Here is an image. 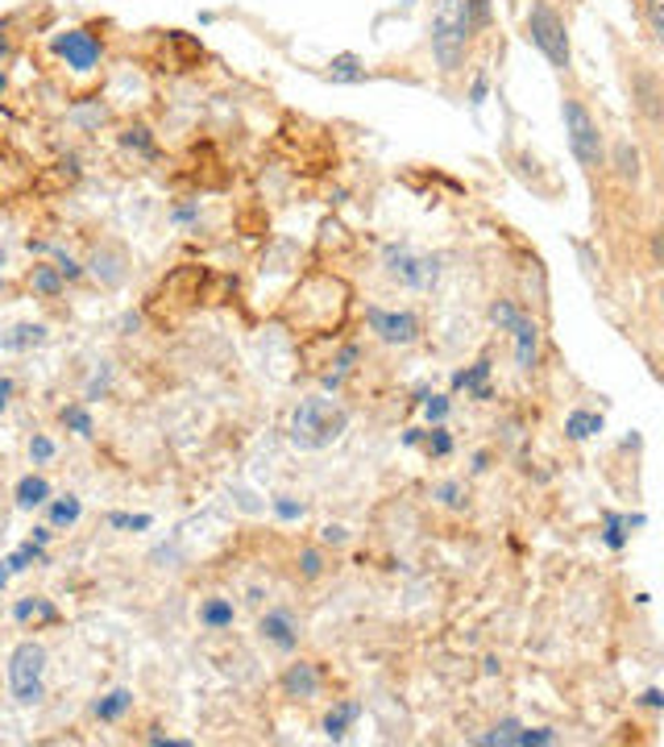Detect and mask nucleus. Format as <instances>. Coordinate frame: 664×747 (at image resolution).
Segmentation results:
<instances>
[{
  "label": "nucleus",
  "mask_w": 664,
  "mask_h": 747,
  "mask_svg": "<svg viewBox=\"0 0 664 747\" xmlns=\"http://www.w3.org/2000/svg\"><path fill=\"white\" fill-rule=\"evenodd\" d=\"M477 29L470 21L465 0H436L432 25H428V46H432V59L440 67V75H456L470 55H474Z\"/></svg>",
  "instance_id": "obj_1"
},
{
  "label": "nucleus",
  "mask_w": 664,
  "mask_h": 747,
  "mask_svg": "<svg viewBox=\"0 0 664 747\" xmlns=\"http://www.w3.org/2000/svg\"><path fill=\"white\" fill-rule=\"evenodd\" d=\"M349 428V412L329 399V394H308V399H299V407L290 412V444L295 449H304V453H320V449H329L336 444L341 436Z\"/></svg>",
  "instance_id": "obj_2"
},
{
  "label": "nucleus",
  "mask_w": 664,
  "mask_h": 747,
  "mask_svg": "<svg viewBox=\"0 0 664 747\" xmlns=\"http://www.w3.org/2000/svg\"><path fill=\"white\" fill-rule=\"evenodd\" d=\"M523 38L527 46H536L540 55L548 59L553 71L569 75L573 71V46H569V25L557 13L553 0H532V9L523 13Z\"/></svg>",
  "instance_id": "obj_3"
},
{
  "label": "nucleus",
  "mask_w": 664,
  "mask_h": 747,
  "mask_svg": "<svg viewBox=\"0 0 664 747\" xmlns=\"http://www.w3.org/2000/svg\"><path fill=\"white\" fill-rule=\"evenodd\" d=\"M560 121H565V133H569V150L581 163L585 175H598L606 170V133H602L598 117L578 100V96H565L560 100Z\"/></svg>",
  "instance_id": "obj_4"
},
{
  "label": "nucleus",
  "mask_w": 664,
  "mask_h": 747,
  "mask_svg": "<svg viewBox=\"0 0 664 747\" xmlns=\"http://www.w3.org/2000/svg\"><path fill=\"white\" fill-rule=\"evenodd\" d=\"M46 648L38 640H21L9 652V693L17 706H38L46 698Z\"/></svg>",
  "instance_id": "obj_5"
},
{
  "label": "nucleus",
  "mask_w": 664,
  "mask_h": 747,
  "mask_svg": "<svg viewBox=\"0 0 664 747\" xmlns=\"http://www.w3.org/2000/svg\"><path fill=\"white\" fill-rule=\"evenodd\" d=\"M382 270L391 274L399 287L407 290H432L436 278H440V262L436 258H424L407 246H387L382 249Z\"/></svg>",
  "instance_id": "obj_6"
},
{
  "label": "nucleus",
  "mask_w": 664,
  "mask_h": 747,
  "mask_svg": "<svg viewBox=\"0 0 664 747\" xmlns=\"http://www.w3.org/2000/svg\"><path fill=\"white\" fill-rule=\"evenodd\" d=\"M50 50L59 55L75 75H87V71H96L104 59V42L92 34V29H83V25H75V29H62V34H55L50 38Z\"/></svg>",
  "instance_id": "obj_7"
},
{
  "label": "nucleus",
  "mask_w": 664,
  "mask_h": 747,
  "mask_svg": "<svg viewBox=\"0 0 664 747\" xmlns=\"http://www.w3.org/2000/svg\"><path fill=\"white\" fill-rule=\"evenodd\" d=\"M627 92H631V104L643 121L652 129H661V112H664V92H661V75L648 67V62H627Z\"/></svg>",
  "instance_id": "obj_8"
},
{
  "label": "nucleus",
  "mask_w": 664,
  "mask_h": 747,
  "mask_svg": "<svg viewBox=\"0 0 664 747\" xmlns=\"http://www.w3.org/2000/svg\"><path fill=\"white\" fill-rule=\"evenodd\" d=\"M366 320H370V332L382 341V345H399V349H407L419 341V316L415 311H387V308H370L366 311Z\"/></svg>",
  "instance_id": "obj_9"
},
{
  "label": "nucleus",
  "mask_w": 664,
  "mask_h": 747,
  "mask_svg": "<svg viewBox=\"0 0 664 747\" xmlns=\"http://www.w3.org/2000/svg\"><path fill=\"white\" fill-rule=\"evenodd\" d=\"M258 640L274 648V652H295L304 640V622L290 606H270L266 615L258 619Z\"/></svg>",
  "instance_id": "obj_10"
},
{
  "label": "nucleus",
  "mask_w": 664,
  "mask_h": 747,
  "mask_svg": "<svg viewBox=\"0 0 664 747\" xmlns=\"http://www.w3.org/2000/svg\"><path fill=\"white\" fill-rule=\"evenodd\" d=\"M278 685H283V693H287L290 702H311V698H320V689H324V673H320V664L316 661H290L287 668H283V677H278Z\"/></svg>",
  "instance_id": "obj_11"
},
{
  "label": "nucleus",
  "mask_w": 664,
  "mask_h": 747,
  "mask_svg": "<svg viewBox=\"0 0 664 747\" xmlns=\"http://www.w3.org/2000/svg\"><path fill=\"white\" fill-rule=\"evenodd\" d=\"M511 341H515V370L532 374L540 361V324L532 316L519 311V320L511 324Z\"/></svg>",
  "instance_id": "obj_12"
},
{
  "label": "nucleus",
  "mask_w": 664,
  "mask_h": 747,
  "mask_svg": "<svg viewBox=\"0 0 664 747\" xmlns=\"http://www.w3.org/2000/svg\"><path fill=\"white\" fill-rule=\"evenodd\" d=\"M606 166L615 170V179L627 187H640L643 179V154L640 145L631 142V138H619V142L610 145V154H606Z\"/></svg>",
  "instance_id": "obj_13"
},
{
  "label": "nucleus",
  "mask_w": 664,
  "mask_h": 747,
  "mask_svg": "<svg viewBox=\"0 0 664 747\" xmlns=\"http://www.w3.org/2000/svg\"><path fill=\"white\" fill-rule=\"evenodd\" d=\"M490 357H477L470 370H456L453 374V391H465V394H474L477 403H490L495 399V391H490Z\"/></svg>",
  "instance_id": "obj_14"
},
{
  "label": "nucleus",
  "mask_w": 664,
  "mask_h": 747,
  "mask_svg": "<svg viewBox=\"0 0 664 747\" xmlns=\"http://www.w3.org/2000/svg\"><path fill=\"white\" fill-rule=\"evenodd\" d=\"M357 719H361V702H357V698H341V702H332V710L324 714V723L320 726H324V735H329L332 744H341Z\"/></svg>",
  "instance_id": "obj_15"
},
{
  "label": "nucleus",
  "mask_w": 664,
  "mask_h": 747,
  "mask_svg": "<svg viewBox=\"0 0 664 747\" xmlns=\"http://www.w3.org/2000/svg\"><path fill=\"white\" fill-rule=\"evenodd\" d=\"M129 710H133V689H129V685H117V689H108L104 698L92 702V719H100V723H121Z\"/></svg>",
  "instance_id": "obj_16"
},
{
  "label": "nucleus",
  "mask_w": 664,
  "mask_h": 747,
  "mask_svg": "<svg viewBox=\"0 0 664 747\" xmlns=\"http://www.w3.org/2000/svg\"><path fill=\"white\" fill-rule=\"evenodd\" d=\"M643 523H648L643 515H615V511H606L602 515V544L610 553H622L627 540H631V527H643Z\"/></svg>",
  "instance_id": "obj_17"
},
{
  "label": "nucleus",
  "mask_w": 664,
  "mask_h": 747,
  "mask_svg": "<svg viewBox=\"0 0 664 747\" xmlns=\"http://www.w3.org/2000/svg\"><path fill=\"white\" fill-rule=\"evenodd\" d=\"M237 622V606L225 594H212V598L200 602V627L204 631H228Z\"/></svg>",
  "instance_id": "obj_18"
},
{
  "label": "nucleus",
  "mask_w": 664,
  "mask_h": 747,
  "mask_svg": "<svg viewBox=\"0 0 664 747\" xmlns=\"http://www.w3.org/2000/svg\"><path fill=\"white\" fill-rule=\"evenodd\" d=\"M83 515V498L80 495H62L55 498L50 495V502H46V523L55 527V532H67V527H75Z\"/></svg>",
  "instance_id": "obj_19"
},
{
  "label": "nucleus",
  "mask_w": 664,
  "mask_h": 747,
  "mask_svg": "<svg viewBox=\"0 0 664 747\" xmlns=\"http://www.w3.org/2000/svg\"><path fill=\"white\" fill-rule=\"evenodd\" d=\"M13 502H17L21 511H38V507L50 502V482L42 474H25L17 486H13Z\"/></svg>",
  "instance_id": "obj_20"
},
{
  "label": "nucleus",
  "mask_w": 664,
  "mask_h": 747,
  "mask_svg": "<svg viewBox=\"0 0 664 747\" xmlns=\"http://www.w3.org/2000/svg\"><path fill=\"white\" fill-rule=\"evenodd\" d=\"M46 324H13V329L0 332V349L9 353H21V349H34V345H42L46 341Z\"/></svg>",
  "instance_id": "obj_21"
},
{
  "label": "nucleus",
  "mask_w": 664,
  "mask_h": 747,
  "mask_svg": "<svg viewBox=\"0 0 664 747\" xmlns=\"http://www.w3.org/2000/svg\"><path fill=\"white\" fill-rule=\"evenodd\" d=\"M87 270L100 278L104 287H117V283H124V253H117V249H96V258H92Z\"/></svg>",
  "instance_id": "obj_22"
},
{
  "label": "nucleus",
  "mask_w": 664,
  "mask_h": 747,
  "mask_svg": "<svg viewBox=\"0 0 664 747\" xmlns=\"http://www.w3.org/2000/svg\"><path fill=\"white\" fill-rule=\"evenodd\" d=\"M602 428H606V419H602L598 412L578 407V412L565 415V436H569V440H590V436H598Z\"/></svg>",
  "instance_id": "obj_23"
},
{
  "label": "nucleus",
  "mask_w": 664,
  "mask_h": 747,
  "mask_svg": "<svg viewBox=\"0 0 664 747\" xmlns=\"http://www.w3.org/2000/svg\"><path fill=\"white\" fill-rule=\"evenodd\" d=\"M519 731H523V723H519V719H502V723H495L490 731L474 735V744H482V747H515L519 744Z\"/></svg>",
  "instance_id": "obj_24"
},
{
  "label": "nucleus",
  "mask_w": 664,
  "mask_h": 747,
  "mask_svg": "<svg viewBox=\"0 0 664 747\" xmlns=\"http://www.w3.org/2000/svg\"><path fill=\"white\" fill-rule=\"evenodd\" d=\"M59 419H62V428H67V432L83 436V440H92V436H96V419H92V412H87L83 403H67V407L59 412Z\"/></svg>",
  "instance_id": "obj_25"
},
{
  "label": "nucleus",
  "mask_w": 664,
  "mask_h": 747,
  "mask_svg": "<svg viewBox=\"0 0 664 747\" xmlns=\"http://www.w3.org/2000/svg\"><path fill=\"white\" fill-rule=\"evenodd\" d=\"M29 290H34V295H42V299H55V295H62V290H67V283H62L59 266H34V270H29Z\"/></svg>",
  "instance_id": "obj_26"
},
{
  "label": "nucleus",
  "mask_w": 664,
  "mask_h": 747,
  "mask_svg": "<svg viewBox=\"0 0 664 747\" xmlns=\"http://www.w3.org/2000/svg\"><path fill=\"white\" fill-rule=\"evenodd\" d=\"M13 619L17 622H29V619H46V622H55L59 619V610H55V602L50 598H17L13 602Z\"/></svg>",
  "instance_id": "obj_27"
},
{
  "label": "nucleus",
  "mask_w": 664,
  "mask_h": 747,
  "mask_svg": "<svg viewBox=\"0 0 664 747\" xmlns=\"http://www.w3.org/2000/svg\"><path fill=\"white\" fill-rule=\"evenodd\" d=\"M9 569L13 573H25V569H34V565H50V557H46V544H38V540H25L17 553H9Z\"/></svg>",
  "instance_id": "obj_28"
},
{
  "label": "nucleus",
  "mask_w": 664,
  "mask_h": 747,
  "mask_svg": "<svg viewBox=\"0 0 664 747\" xmlns=\"http://www.w3.org/2000/svg\"><path fill=\"white\" fill-rule=\"evenodd\" d=\"M432 498L440 507H449V511H465V507H470V490H465V482H456V477L440 482L432 490Z\"/></svg>",
  "instance_id": "obj_29"
},
{
  "label": "nucleus",
  "mask_w": 664,
  "mask_h": 747,
  "mask_svg": "<svg viewBox=\"0 0 664 747\" xmlns=\"http://www.w3.org/2000/svg\"><path fill=\"white\" fill-rule=\"evenodd\" d=\"M329 75L336 83H357V80H366V67H361L357 55H336V59L329 62Z\"/></svg>",
  "instance_id": "obj_30"
},
{
  "label": "nucleus",
  "mask_w": 664,
  "mask_h": 747,
  "mask_svg": "<svg viewBox=\"0 0 664 747\" xmlns=\"http://www.w3.org/2000/svg\"><path fill=\"white\" fill-rule=\"evenodd\" d=\"M424 453L428 456H449L453 453V436H449V428L444 424H432V428H424Z\"/></svg>",
  "instance_id": "obj_31"
},
{
  "label": "nucleus",
  "mask_w": 664,
  "mask_h": 747,
  "mask_svg": "<svg viewBox=\"0 0 664 747\" xmlns=\"http://www.w3.org/2000/svg\"><path fill=\"white\" fill-rule=\"evenodd\" d=\"M643 25H648V38L664 42V0H640Z\"/></svg>",
  "instance_id": "obj_32"
},
{
  "label": "nucleus",
  "mask_w": 664,
  "mask_h": 747,
  "mask_svg": "<svg viewBox=\"0 0 664 747\" xmlns=\"http://www.w3.org/2000/svg\"><path fill=\"white\" fill-rule=\"evenodd\" d=\"M124 150H138V154H154V138H150V124H129L121 133Z\"/></svg>",
  "instance_id": "obj_33"
},
{
  "label": "nucleus",
  "mask_w": 664,
  "mask_h": 747,
  "mask_svg": "<svg viewBox=\"0 0 664 747\" xmlns=\"http://www.w3.org/2000/svg\"><path fill=\"white\" fill-rule=\"evenodd\" d=\"M465 9H470V21H474L477 34H486L495 25V0H465Z\"/></svg>",
  "instance_id": "obj_34"
},
{
  "label": "nucleus",
  "mask_w": 664,
  "mask_h": 747,
  "mask_svg": "<svg viewBox=\"0 0 664 747\" xmlns=\"http://www.w3.org/2000/svg\"><path fill=\"white\" fill-rule=\"evenodd\" d=\"M553 744H557V731L553 726H523L515 747H553Z\"/></svg>",
  "instance_id": "obj_35"
},
{
  "label": "nucleus",
  "mask_w": 664,
  "mask_h": 747,
  "mask_svg": "<svg viewBox=\"0 0 664 747\" xmlns=\"http://www.w3.org/2000/svg\"><path fill=\"white\" fill-rule=\"evenodd\" d=\"M515 320H519V308L511 299H495V304H490V324H495L498 332H511Z\"/></svg>",
  "instance_id": "obj_36"
},
{
  "label": "nucleus",
  "mask_w": 664,
  "mask_h": 747,
  "mask_svg": "<svg viewBox=\"0 0 664 747\" xmlns=\"http://www.w3.org/2000/svg\"><path fill=\"white\" fill-rule=\"evenodd\" d=\"M324 565H329V560H324V553H320L316 544H311V548H299V573H304V578H320Z\"/></svg>",
  "instance_id": "obj_37"
},
{
  "label": "nucleus",
  "mask_w": 664,
  "mask_h": 747,
  "mask_svg": "<svg viewBox=\"0 0 664 747\" xmlns=\"http://www.w3.org/2000/svg\"><path fill=\"white\" fill-rule=\"evenodd\" d=\"M270 507H274V515L283 519V523H299V519L308 515V507H304V502H295V498H287V495H278Z\"/></svg>",
  "instance_id": "obj_38"
},
{
  "label": "nucleus",
  "mask_w": 664,
  "mask_h": 747,
  "mask_svg": "<svg viewBox=\"0 0 664 747\" xmlns=\"http://www.w3.org/2000/svg\"><path fill=\"white\" fill-rule=\"evenodd\" d=\"M108 527H117V532H145V527H154V519H150V515H124V511H112V515H108Z\"/></svg>",
  "instance_id": "obj_39"
},
{
  "label": "nucleus",
  "mask_w": 664,
  "mask_h": 747,
  "mask_svg": "<svg viewBox=\"0 0 664 747\" xmlns=\"http://www.w3.org/2000/svg\"><path fill=\"white\" fill-rule=\"evenodd\" d=\"M449 407H453V403H449V394H432V399L424 403V412H428V424H444V419H449Z\"/></svg>",
  "instance_id": "obj_40"
},
{
  "label": "nucleus",
  "mask_w": 664,
  "mask_h": 747,
  "mask_svg": "<svg viewBox=\"0 0 664 747\" xmlns=\"http://www.w3.org/2000/svg\"><path fill=\"white\" fill-rule=\"evenodd\" d=\"M50 456H55V440H50V436H34V440H29V461H34V465H46Z\"/></svg>",
  "instance_id": "obj_41"
},
{
  "label": "nucleus",
  "mask_w": 664,
  "mask_h": 747,
  "mask_svg": "<svg viewBox=\"0 0 664 747\" xmlns=\"http://www.w3.org/2000/svg\"><path fill=\"white\" fill-rule=\"evenodd\" d=\"M320 544H332V548L349 544V527H345V523H324V527H320Z\"/></svg>",
  "instance_id": "obj_42"
},
{
  "label": "nucleus",
  "mask_w": 664,
  "mask_h": 747,
  "mask_svg": "<svg viewBox=\"0 0 664 747\" xmlns=\"http://www.w3.org/2000/svg\"><path fill=\"white\" fill-rule=\"evenodd\" d=\"M59 274H62V283H80V278L87 274V270H83L80 262H75V258H67V253H59Z\"/></svg>",
  "instance_id": "obj_43"
},
{
  "label": "nucleus",
  "mask_w": 664,
  "mask_h": 747,
  "mask_svg": "<svg viewBox=\"0 0 664 747\" xmlns=\"http://www.w3.org/2000/svg\"><path fill=\"white\" fill-rule=\"evenodd\" d=\"M145 744H158V747H191L187 739H170V735H163V726H150V735H145Z\"/></svg>",
  "instance_id": "obj_44"
},
{
  "label": "nucleus",
  "mask_w": 664,
  "mask_h": 747,
  "mask_svg": "<svg viewBox=\"0 0 664 747\" xmlns=\"http://www.w3.org/2000/svg\"><path fill=\"white\" fill-rule=\"evenodd\" d=\"M640 706H648V710H661V706H664V693L656 689V685H652V689H643V693H640Z\"/></svg>",
  "instance_id": "obj_45"
},
{
  "label": "nucleus",
  "mask_w": 664,
  "mask_h": 747,
  "mask_svg": "<svg viewBox=\"0 0 664 747\" xmlns=\"http://www.w3.org/2000/svg\"><path fill=\"white\" fill-rule=\"evenodd\" d=\"M486 87H490V83H486V75H477L474 92H470V104H474V108H477V104H486Z\"/></svg>",
  "instance_id": "obj_46"
},
{
  "label": "nucleus",
  "mask_w": 664,
  "mask_h": 747,
  "mask_svg": "<svg viewBox=\"0 0 664 747\" xmlns=\"http://www.w3.org/2000/svg\"><path fill=\"white\" fill-rule=\"evenodd\" d=\"M13 391H17V382H13V378H0V412L9 407V399H13Z\"/></svg>",
  "instance_id": "obj_47"
},
{
  "label": "nucleus",
  "mask_w": 664,
  "mask_h": 747,
  "mask_svg": "<svg viewBox=\"0 0 664 747\" xmlns=\"http://www.w3.org/2000/svg\"><path fill=\"white\" fill-rule=\"evenodd\" d=\"M50 536H55V527H50V523H38V527H34V536H29V540H38V544H50Z\"/></svg>",
  "instance_id": "obj_48"
},
{
  "label": "nucleus",
  "mask_w": 664,
  "mask_h": 747,
  "mask_svg": "<svg viewBox=\"0 0 664 747\" xmlns=\"http://www.w3.org/2000/svg\"><path fill=\"white\" fill-rule=\"evenodd\" d=\"M419 440H424V428H407V436H403V444H407V449H415Z\"/></svg>",
  "instance_id": "obj_49"
},
{
  "label": "nucleus",
  "mask_w": 664,
  "mask_h": 747,
  "mask_svg": "<svg viewBox=\"0 0 664 747\" xmlns=\"http://www.w3.org/2000/svg\"><path fill=\"white\" fill-rule=\"evenodd\" d=\"M490 470V453H474V474H486Z\"/></svg>",
  "instance_id": "obj_50"
},
{
  "label": "nucleus",
  "mask_w": 664,
  "mask_h": 747,
  "mask_svg": "<svg viewBox=\"0 0 664 747\" xmlns=\"http://www.w3.org/2000/svg\"><path fill=\"white\" fill-rule=\"evenodd\" d=\"M4 55H9V25L0 21V59H4Z\"/></svg>",
  "instance_id": "obj_51"
},
{
  "label": "nucleus",
  "mask_w": 664,
  "mask_h": 747,
  "mask_svg": "<svg viewBox=\"0 0 664 747\" xmlns=\"http://www.w3.org/2000/svg\"><path fill=\"white\" fill-rule=\"evenodd\" d=\"M9 578H13V569H9V560H0V590L9 585Z\"/></svg>",
  "instance_id": "obj_52"
},
{
  "label": "nucleus",
  "mask_w": 664,
  "mask_h": 747,
  "mask_svg": "<svg viewBox=\"0 0 664 747\" xmlns=\"http://www.w3.org/2000/svg\"><path fill=\"white\" fill-rule=\"evenodd\" d=\"M507 9H519V0H507Z\"/></svg>",
  "instance_id": "obj_53"
},
{
  "label": "nucleus",
  "mask_w": 664,
  "mask_h": 747,
  "mask_svg": "<svg viewBox=\"0 0 664 747\" xmlns=\"http://www.w3.org/2000/svg\"><path fill=\"white\" fill-rule=\"evenodd\" d=\"M0 270H4V249H0Z\"/></svg>",
  "instance_id": "obj_54"
},
{
  "label": "nucleus",
  "mask_w": 664,
  "mask_h": 747,
  "mask_svg": "<svg viewBox=\"0 0 664 747\" xmlns=\"http://www.w3.org/2000/svg\"><path fill=\"white\" fill-rule=\"evenodd\" d=\"M0 290H4V278H0Z\"/></svg>",
  "instance_id": "obj_55"
}]
</instances>
